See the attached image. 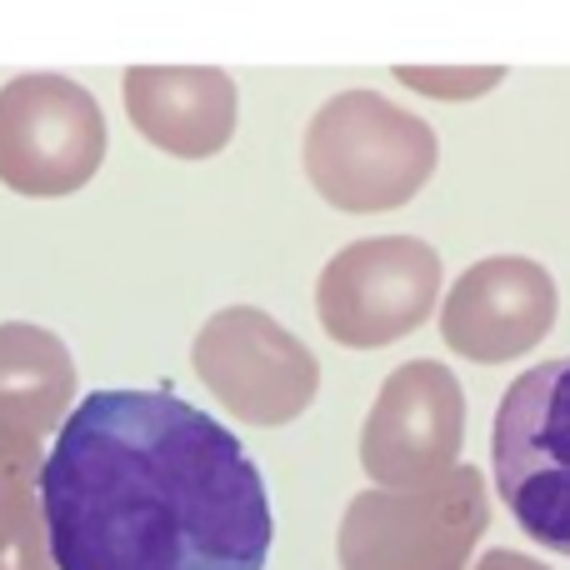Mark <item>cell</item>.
I'll return each instance as SVG.
<instances>
[{"mask_svg":"<svg viewBox=\"0 0 570 570\" xmlns=\"http://www.w3.org/2000/svg\"><path fill=\"white\" fill-rule=\"evenodd\" d=\"M395 80L431 100H475L505 80L501 66H395Z\"/></svg>","mask_w":570,"mask_h":570,"instance_id":"obj_13","label":"cell"},{"mask_svg":"<svg viewBox=\"0 0 570 570\" xmlns=\"http://www.w3.org/2000/svg\"><path fill=\"white\" fill-rule=\"evenodd\" d=\"M465 445V391L451 365L405 361L385 375L361 425V465L375 491H421L455 471Z\"/></svg>","mask_w":570,"mask_h":570,"instance_id":"obj_8","label":"cell"},{"mask_svg":"<svg viewBox=\"0 0 570 570\" xmlns=\"http://www.w3.org/2000/svg\"><path fill=\"white\" fill-rule=\"evenodd\" d=\"M435 130L375 90H341L305 126V176L315 196L351 216L401 210L435 176Z\"/></svg>","mask_w":570,"mask_h":570,"instance_id":"obj_2","label":"cell"},{"mask_svg":"<svg viewBox=\"0 0 570 570\" xmlns=\"http://www.w3.org/2000/svg\"><path fill=\"white\" fill-rule=\"evenodd\" d=\"M475 570H551V566L531 561V556H521V551H491L475 561Z\"/></svg>","mask_w":570,"mask_h":570,"instance_id":"obj_14","label":"cell"},{"mask_svg":"<svg viewBox=\"0 0 570 570\" xmlns=\"http://www.w3.org/2000/svg\"><path fill=\"white\" fill-rule=\"evenodd\" d=\"M200 385L240 425H291L321 391V361L261 305H226L190 345Z\"/></svg>","mask_w":570,"mask_h":570,"instance_id":"obj_6","label":"cell"},{"mask_svg":"<svg viewBox=\"0 0 570 570\" xmlns=\"http://www.w3.org/2000/svg\"><path fill=\"white\" fill-rule=\"evenodd\" d=\"M76 401V361L46 325L0 321V445L40 451Z\"/></svg>","mask_w":570,"mask_h":570,"instance_id":"obj_11","label":"cell"},{"mask_svg":"<svg viewBox=\"0 0 570 570\" xmlns=\"http://www.w3.org/2000/svg\"><path fill=\"white\" fill-rule=\"evenodd\" d=\"M491 461L521 531L546 551L570 556V355L511 381L491 425Z\"/></svg>","mask_w":570,"mask_h":570,"instance_id":"obj_3","label":"cell"},{"mask_svg":"<svg viewBox=\"0 0 570 570\" xmlns=\"http://www.w3.org/2000/svg\"><path fill=\"white\" fill-rule=\"evenodd\" d=\"M441 256L421 236H365L341 246L315 281V321L345 351H381L431 321Z\"/></svg>","mask_w":570,"mask_h":570,"instance_id":"obj_5","label":"cell"},{"mask_svg":"<svg viewBox=\"0 0 570 570\" xmlns=\"http://www.w3.org/2000/svg\"><path fill=\"white\" fill-rule=\"evenodd\" d=\"M120 90L130 126L176 160H210L236 136L240 96L216 66H130Z\"/></svg>","mask_w":570,"mask_h":570,"instance_id":"obj_10","label":"cell"},{"mask_svg":"<svg viewBox=\"0 0 570 570\" xmlns=\"http://www.w3.org/2000/svg\"><path fill=\"white\" fill-rule=\"evenodd\" d=\"M56 570H266L271 495L236 431L170 391H96L40 461Z\"/></svg>","mask_w":570,"mask_h":570,"instance_id":"obj_1","label":"cell"},{"mask_svg":"<svg viewBox=\"0 0 570 570\" xmlns=\"http://www.w3.org/2000/svg\"><path fill=\"white\" fill-rule=\"evenodd\" d=\"M491 525V495L475 465H455L421 491H361L345 505L341 570H465Z\"/></svg>","mask_w":570,"mask_h":570,"instance_id":"obj_4","label":"cell"},{"mask_svg":"<svg viewBox=\"0 0 570 570\" xmlns=\"http://www.w3.org/2000/svg\"><path fill=\"white\" fill-rule=\"evenodd\" d=\"M0 570H56L40 515V451L0 445Z\"/></svg>","mask_w":570,"mask_h":570,"instance_id":"obj_12","label":"cell"},{"mask_svg":"<svg viewBox=\"0 0 570 570\" xmlns=\"http://www.w3.org/2000/svg\"><path fill=\"white\" fill-rule=\"evenodd\" d=\"M106 160V116L80 80L16 76L0 86V186L16 196H76Z\"/></svg>","mask_w":570,"mask_h":570,"instance_id":"obj_7","label":"cell"},{"mask_svg":"<svg viewBox=\"0 0 570 570\" xmlns=\"http://www.w3.org/2000/svg\"><path fill=\"white\" fill-rule=\"evenodd\" d=\"M561 315L556 276L531 256H485L451 285L441 335L461 361L505 365L531 355Z\"/></svg>","mask_w":570,"mask_h":570,"instance_id":"obj_9","label":"cell"}]
</instances>
